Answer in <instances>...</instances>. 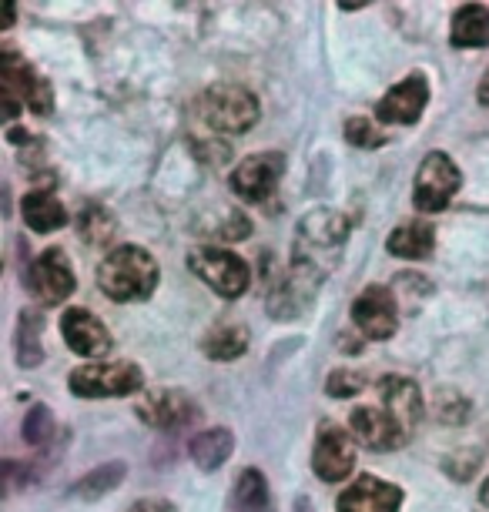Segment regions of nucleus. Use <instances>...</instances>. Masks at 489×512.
<instances>
[{
	"instance_id": "f257e3e1",
	"label": "nucleus",
	"mask_w": 489,
	"mask_h": 512,
	"mask_svg": "<svg viewBox=\"0 0 489 512\" xmlns=\"http://www.w3.org/2000/svg\"><path fill=\"white\" fill-rule=\"evenodd\" d=\"M426 415L423 392L412 379L386 375L379 382V405H359L349 415V429L366 449L392 452L416 436Z\"/></svg>"
},
{
	"instance_id": "f03ea898",
	"label": "nucleus",
	"mask_w": 489,
	"mask_h": 512,
	"mask_svg": "<svg viewBox=\"0 0 489 512\" xmlns=\"http://www.w3.org/2000/svg\"><path fill=\"white\" fill-rule=\"evenodd\" d=\"M98 288L111 302H145L158 288V265L145 248L121 245L98 265Z\"/></svg>"
},
{
	"instance_id": "7ed1b4c3",
	"label": "nucleus",
	"mask_w": 489,
	"mask_h": 512,
	"mask_svg": "<svg viewBox=\"0 0 489 512\" xmlns=\"http://www.w3.org/2000/svg\"><path fill=\"white\" fill-rule=\"evenodd\" d=\"M0 94H4V118L14 121L17 111L31 108L34 114L54 111V88L17 54V47H0Z\"/></svg>"
},
{
	"instance_id": "20e7f679",
	"label": "nucleus",
	"mask_w": 489,
	"mask_h": 512,
	"mask_svg": "<svg viewBox=\"0 0 489 512\" xmlns=\"http://www.w3.org/2000/svg\"><path fill=\"white\" fill-rule=\"evenodd\" d=\"M195 118L212 131V138L245 134L258 121V98L242 84H215L195 101Z\"/></svg>"
},
{
	"instance_id": "39448f33",
	"label": "nucleus",
	"mask_w": 489,
	"mask_h": 512,
	"mask_svg": "<svg viewBox=\"0 0 489 512\" xmlns=\"http://www.w3.org/2000/svg\"><path fill=\"white\" fill-rule=\"evenodd\" d=\"M188 268L195 272L201 282H205L212 292H218L222 298H242L252 285V272L235 251L228 248H215V245H201L188 251Z\"/></svg>"
},
{
	"instance_id": "423d86ee",
	"label": "nucleus",
	"mask_w": 489,
	"mask_h": 512,
	"mask_svg": "<svg viewBox=\"0 0 489 512\" xmlns=\"http://www.w3.org/2000/svg\"><path fill=\"white\" fill-rule=\"evenodd\" d=\"M463 188V171L446 151H429L416 171V185H412V205L423 215L446 211L456 191Z\"/></svg>"
},
{
	"instance_id": "0eeeda50",
	"label": "nucleus",
	"mask_w": 489,
	"mask_h": 512,
	"mask_svg": "<svg viewBox=\"0 0 489 512\" xmlns=\"http://www.w3.org/2000/svg\"><path fill=\"white\" fill-rule=\"evenodd\" d=\"M145 385V375L134 362H94L71 372L67 389L81 399H114V395H134Z\"/></svg>"
},
{
	"instance_id": "6e6552de",
	"label": "nucleus",
	"mask_w": 489,
	"mask_h": 512,
	"mask_svg": "<svg viewBox=\"0 0 489 512\" xmlns=\"http://www.w3.org/2000/svg\"><path fill=\"white\" fill-rule=\"evenodd\" d=\"M319 282H322V272L305 255H299L289 272L278 278L272 285V292H268V298H265L268 312H272L278 322H292L295 315H302L305 308L312 305Z\"/></svg>"
},
{
	"instance_id": "1a4fd4ad",
	"label": "nucleus",
	"mask_w": 489,
	"mask_h": 512,
	"mask_svg": "<svg viewBox=\"0 0 489 512\" xmlns=\"http://www.w3.org/2000/svg\"><path fill=\"white\" fill-rule=\"evenodd\" d=\"M27 288H31L34 302L41 305H61L64 298H71L78 278H74V268L61 248H47L34 258V265L27 268Z\"/></svg>"
},
{
	"instance_id": "9d476101",
	"label": "nucleus",
	"mask_w": 489,
	"mask_h": 512,
	"mask_svg": "<svg viewBox=\"0 0 489 512\" xmlns=\"http://www.w3.org/2000/svg\"><path fill=\"white\" fill-rule=\"evenodd\" d=\"M312 469L322 482H342L356 469V449H352L349 432H345L342 425H335V422L319 425V432H315Z\"/></svg>"
},
{
	"instance_id": "9b49d317",
	"label": "nucleus",
	"mask_w": 489,
	"mask_h": 512,
	"mask_svg": "<svg viewBox=\"0 0 489 512\" xmlns=\"http://www.w3.org/2000/svg\"><path fill=\"white\" fill-rule=\"evenodd\" d=\"M352 322H356L359 332L372 338V342H386V338L396 335V328H399L396 295L382 285L362 288V295L352 302Z\"/></svg>"
},
{
	"instance_id": "f8f14e48",
	"label": "nucleus",
	"mask_w": 489,
	"mask_h": 512,
	"mask_svg": "<svg viewBox=\"0 0 489 512\" xmlns=\"http://www.w3.org/2000/svg\"><path fill=\"white\" fill-rule=\"evenodd\" d=\"M134 412H138V419L151 425V429H165V432H175L181 425L198 419L195 399L181 389H151L138 399Z\"/></svg>"
},
{
	"instance_id": "ddd939ff",
	"label": "nucleus",
	"mask_w": 489,
	"mask_h": 512,
	"mask_svg": "<svg viewBox=\"0 0 489 512\" xmlns=\"http://www.w3.org/2000/svg\"><path fill=\"white\" fill-rule=\"evenodd\" d=\"M285 175V154L258 151L232 171V191L242 201H265Z\"/></svg>"
},
{
	"instance_id": "4468645a",
	"label": "nucleus",
	"mask_w": 489,
	"mask_h": 512,
	"mask_svg": "<svg viewBox=\"0 0 489 512\" xmlns=\"http://www.w3.org/2000/svg\"><path fill=\"white\" fill-rule=\"evenodd\" d=\"M426 104H429V81L426 74L416 71L382 94V101L376 104V118L382 124H416L423 118Z\"/></svg>"
},
{
	"instance_id": "2eb2a0df",
	"label": "nucleus",
	"mask_w": 489,
	"mask_h": 512,
	"mask_svg": "<svg viewBox=\"0 0 489 512\" xmlns=\"http://www.w3.org/2000/svg\"><path fill=\"white\" fill-rule=\"evenodd\" d=\"M61 335L67 349L84 355V359H98V355L111 349V332L88 308H67L61 318Z\"/></svg>"
},
{
	"instance_id": "dca6fc26",
	"label": "nucleus",
	"mask_w": 489,
	"mask_h": 512,
	"mask_svg": "<svg viewBox=\"0 0 489 512\" xmlns=\"http://www.w3.org/2000/svg\"><path fill=\"white\" fill-rule=\"evenodd\" d=\"M399 509H402V489L376 476H359L339 496V512H399Z\"/></svg>"
},
{
	"instance_id": "f3484780",
	"label": "nucleus",
	"mask_w": 489,
	"mask_h": 512,
	"mask_svg": "<svg viewBox=\"0 0 489 512\" xmlns=\"http://www.w3.org/2000/svg\"><path fill=\"white\" fill-rule=\"evenodd\" d=\"M386 251L406 262H426L436 251V231L429 221H406V225L392 228V235L386 238Z\"/></svg>"
},
{
	"instance_id": "a211bd4d",
	"label": "nucleus",
	"mask_w": 489,
	"mask_h": 512,
	"mask_svg": "<svg viewBox=\"0 0 489 512\" xmlns=\"http://www.w3.org/2000/svg\"><path fill=\"white\" fill-rule=\"evenodd\" d=\"M302 241L315 248H335L349 238V218L332 208H315L302 218Z\"/></svg>"
},
{
	"instance_id": "6ab92c4d",
	"label": "nucleus",
	"mask_w": 489,
	"mask_h": 512,
	"mask_svg": "<svg viewBox=\"0 0 489 512\" xmlns=\"http://www.w3.org/2000/svg\"><path fill=\"white\" fill-rule=\"evenodd\" d=\"M449 44L456 51L463 47H489V7L486 4H463L453 14L449 27Z\"/></svg>"
},
{
	"instance_id": "aec40b11",
	"label": "nucleus",
	"mask_w": 489,
	"mask_h": 512,
	"mask_svg": "<svg viewBox=\"0 0 489 512\" xmlns=\"http://www.w3.org/2000/svg\"><path fill=\"white\" fill-rule=\"evenodd\" d=\"M21 215H24V225L37 231V235H47V231H57L67 225V208L54 198V191H47V188L24 195Z\"/></svg>"
},
{
	"instance_id": "412c9836",
	"label": "nucleus",
	"mask_w": 489,
	"mask_h": 512,
	"mask_svg": "<svg viewBox=\"0 0 489 512\" xmlns=\"http://www.w3.org/2000/svg\"><path fill=\"white\" fill-rule=\"evenodd\" d=\"M232 452H235V436H232V429H225V425L205 429L201 436L191 439V459H195V466L205 472L222 469Z\"/></svg>"
},
{
	"instance_id": "4be33fe9",
	"label": "nucleus",
	"mask_w": 489,
	"mask_h": 512,
	"mask_svg": "<svg viewBox=\"0 0 489 512\" xmlns=\"http://www.w3.org/2000/svg\"><path fill=\"white\" fill-rule=\"evenodd\" d=\"M228 512H268V482L258 469H242L228 492Z\"/></svg>"
},
{
	"instance_id": "5701e85b",
	"label": "nucleus",
	"mask_w": 489,
	"mask_h": 512,
	"mask_svg": "<svg viewBox=\"0 0 489 512\" xmlns=\"http://www.w3.org/2000/svg\"><path fill=\"white\" fill-rule=\"evenodd\" d=\"M248 328L245 325H218L201 338V352L215 362H235L248 352Z\"/></svg>"
},
{
	"instance_id": "b1692460",
	"label": "nucleus",
	"mask_w": 489,
	"mask_h": 512,
	"mask_svg": "<svg viewBox=\"0 0 489 512\" xmlns=\"http://www.w3.org/2000/svg\"><path fill=\"white\" fill-rule=\"evenodd\" d=\"M41 332H44V315L34 308H24L17 318V365L21 369H34L44 359L41 349Z\"/></svg>"
},
{
	"instance_id": "393cba45",
	"label": "nucleus",
	"mask_w": 489,
	"mask_h": 512,
	"mask_svg": "<svg viewBox=\"0 0 489 512\" xmlns=\"http://www.w3.org/2000/svg\"><path fill=\"white\" fill-rule=\"evenodd\" d=\"M124 462H104V466L98 469H91L88 476H81L78 482L71 486V496H78V499H101V496H108L111 489H118L121 486V479H124Z\"/></svg>"
},
{
	"instance_id": "a878e982",
	"label": "nucleus",
	"mask_w": 489,
	"mask_h": 512,
	"mask_svg": "<svg viewBox=\"0 0 489 512\" xmlns=\"http://www.w3.org/2000/svg\"><path fill=\"white\" fill-rule=\"evenodd\" d=\"M78 231L88 245H104V241H111V235H114V218L104 208L88 205L78 215Z\"/></svg>"
},
{
	"instance_id": "bb28decb",
	"label": "nucleus",
	"mask_w": 489,
	"mask_h": 512,
	"mask_svg": "<svg viewBox=\"0 0 489 512\" xmlns=\"http://www.w3.org/2000/svg\"><path fill=\"white\" fill-rule=\"evenodd\" d=\"M24 439L31 442V446H44V442H51L54 436V412L47 409V405H31V412H27L24 419Z\"/></svg>"
},
{
	"instance_id": "cd10ccee",
	"label": "nucleus",
	"mask_w": 489,
	"mask_h": 512,
	"mask_svg": "<svg viewBox=\"0 0 489 512\" xmlns=\"http://www.w3.org/2000/svg\"><path fill=\"white\" fill-rule=\"evenodd\" d=\"M366 372L359 369H335L329 375V382H325V392L332 395V399H356V395L366 389Z\"/></svg>"
},
{
	"instance_id": "c85d7f7f",
	"label": "nucleus",
	"mask_w": 489,
	"mask_h": 512,
	"mask_svg": "<svg viewBox=\"0 0 489 512\" xmlns=\"http://www.w3.org/2000/svg\"><path fill=\"white\" fill-rule=\"evenodd\" d=\"M345 141L356 148H379V144H386V134H376L372 121L366 118H349L345 121Z\"/></svg>"
},
{
	"instance_id": "c756f323",
	"label": "nucleus",
	"mask_w": 489,
	"mask_h": 512,
	"mask_svg": "<svg viewBox=\"0 0 489 512\" xmlns=\"http://www.w3.org/2000/svg\"><path fill=\"white\" fill-rule=\"evenodd\" d=\"M195 151H198V158L205 161V164H225L228 158H232V148H228L222 138L195 141Z\"/></svg>"
},
{
	"instance_id": "7c9ffc66",
	"label": "nucleus",
	"mask_w": 489,
	"mask_h": 512,
	"mask_svg": "<svg viewBox=\"0 0 489 512\" xmlns=\"http://www.w3.org/2000/svg\"><path fill=\"white\" fill-rule=\"evenodd\" d=\"M128 512H178V509L171 506L168 499H141V502H134Z\"/></svg>"
},
{
	"instance_id": "2f4dec72",
	"label": "nucleus",
	"mask_w": 489,
	"mask_h": 512,
	"mask_svg": "<svg viewBox=\"0 0 489 512\" xmlns=\"http://www.w3.org/2000/svg\"><path fill=\"white\" fill-rule=\"evenodd\" d=\"M476 101L483 104V108H489V67H486V74L479 77V84H476Z\"/></svg>"
},
{
	"instance_id": "473e14b6",
	"label": "nucleus",
	"mask_w": 489,
	"mask_h": 512,
	"mask_svg": "<svg viewBox=\"0 0 489 512\" xmlns=\"http://www.w3.org/2000/svg\"><path fill=\"white\" fill-rule=\"evenodd\" d=\"M292 512H315L312 499H309V496H299V499H295V509H292Z\"/></svg>"
},
{
	"instance_id": "72a5a7b5",
	"label": "nucleus",
	"mask_w": 489,
	"mask_h": 512,
	"mask_svg": "<svg viewBox=\"0 0 489 512\" xmlns=\"http://www.w3.org/2000/svg\"><path fill=\"white\" fill-rule=\"evenodd\" d=\"M14 24V4H4V27Z\"/></svg>"
},
{
	"instance_id": "f704fd0d",
	"label": "nucleus",
	"mask_w": 489,
	"mask_h": 512,
	"mask_svg": "<svg viewBox=\"0 0 489 512\" xmlns=\"http://www.w3.org/2000/svg\"><path fill=\"white\" fill-rule=\"evenodd\" d=\"M479 502H483V506L489 509V479L483 482V489H479Z\"/></svg>"
}]
</instances>
